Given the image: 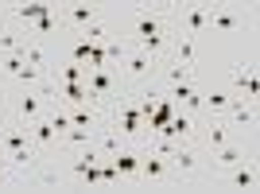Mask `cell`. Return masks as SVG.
Listing matches in <instances>:
<instances>
[{
  "instance_id": "cell-1",
  "label": "cell",
  "mask_w": 260,
  "mask_h": 194,
  "mask_svg": "<svg viewBox=\"0 0 260 194\" xmlns=\"http://www.w3.org/2000/svg\"><path fill=\"white\" fill-rule=\"evenodd\" d=\"M136 47H140L144 54H152V58L163 47V27H159L155 16H140V20H136Z\"/></svg>"
},
{
  "instance_id": "cell-2",
  "label": "cell",
  "mask_w": 260,
  "mask_h": 194,
  "mask_svg": "<svg viewBox=\"0 0 260 194\" xmlns=\"http://www.w3.org/2000/svg\"><path fill=\"white\" fill-rule=\"evenodd\" d=\"M159 136H171V140H190L194 136V117L190 113H175L171 120H167V128H159Z\"/></svg>"
},
{
  "instance_id": "cell-3",
  "label": "cell",
  "mask_w": 260,
  "mask_h": 194,
  "mask_svg": "<svg viewBox=\"0 0 260 194\" xmlns=\"http://www.w3.org/2000/svg\"><path fill=\"white\" fill-rule=\"evenodd\" d=\"M202 27H210V8H202V4L186 8L183 12V35H186V39H194Z\"/></svg>"
},
{
  "instance_id": "cell-4",
  "label": "cell",
  "mask_w": 260,
  "mask_h": 194,
  "mask_svg": "<svg viewBox=\"0 0 260 194\" xmlns=\"http://www.w3.org/2000/svg\"><path fill=\"white\" fill-rule=\"evenodd\" d=\"M117 128L128 132V136H136V132L144 128V113L140 105H117Z\"/></svg>"
},
{
  "instance_id": "cell-5",
  "label": "cell",
  "mask_w": 260,
  "mask_h": 194,
  "mask_svg": "<svg viewBox=\"0 0 260 194\" xmlns=\"http://www.w3.org/2000/svg\"><path fill=\"white\" fill-rule=\"evenodd\" d=\"M51 93H58V97H66V101H74V105H82V101H89V89H86V82H54V89Z\"/></svg>"
},
{
  "instance_id": "cell-6",
  "label": "cell",
  "mask_w": 260,
  "mask_h": 194,
  "mask_svg": "<svg viewBox=\"0 0 260 194\" xmlns=\"http://www.w3.org/2000/svg\"><path fill=\"white\" fill-rule=\"evenodd\" d=\"M86 89L93 97H109L113 93V74H109V70H89L86 74Z\"/></svg>"
},
{
  "instance_id": "cell-7",
  "label": "cell",
  "mask_w": 260,
  "mask_h": 194,
  "mask_svg": "<svg viewBox=\"0 0 260 194\" xmlns=\"http://www.w3.org/2000/svg\"><path fill=\"white\" fill-rule=\"evenodd\" d=\"M229 183L237 186V190H252V186H256V171H252L249 163L241 159V163H233V175H229Z\"/></svg>"
},
{
  "instance_id": "cell-8",
  "label": "cell",
  "mask_w": 260,
  "mask_h": 194,
  "mask_svg": "<svg viewBox=\"0 0 260 194\" xmlns=\"http://www.w3.org/2000/svg\"><path fill=\"white\" fill-rule=\"evenodd\" d=\"M109 163L117 167V175H136L140 171V155H136V151H117V155H109Z\"/></svg>"
},
{
  "instance_id": "cell-9",
  "label": "cell",
  "mask_w": 260,
  "mask_h": 194,
  "mask_svg": "<svg viewBox=\"0 0 260 194\" xmlns=\"http://www.w3.org/2000/svg\"><path fill=\"white\" fill-rule=\"evenodd\" d=\"M66 16H70L78 27H93V23H98V8H93V4H70Z\"/></svg>"
},
{
  "instance_id": "cell-10",
  "label": "cell",
  "mask_w": 260,
  "mask_h": 194,
  "mask_svg": "<svg viewBox=\"0 0 260 194\" xmlns=\"http://www.w3.org/2000/svg\"><path fill=\"white\" fill-rule=\"evenodd\" d=\"M245 159V148L241 144H221V148L214 151V163H221V167H233V163Z\"/></svg>"
},
{
  "instance_id": "cell-11",
  "label": "cell",
  "mask_w": 260,
  "mask_h": 194,
  "mask_svg": "<svg viewBox=\"0 0 260 194\" xmlns=\"http://www.w3.org/2000/svg\"><path fill=\"white\" fill-rule=\"evenodd\" d=\"M16 109H20L23 120H35V117H39V109H43V93H23Z\"/></svg>"
},
{
  "instance_id": "cell-12",
  "label": "cell",
  "mask_w": 260,
  "mask_h": 194,
  "mask_svg": "<svg viewBox=\"0 0 260 194\" xmlns=\"http://www.w3.org/2000/svg\"><path fill=\"white\" fill-rule=\"evenodd\" d=\"M233 82H237V89L249 97V101L260 93V82H256V74H252V70H237V74H233Z\"/></svg>"
},
{
  "instance_id": "cell-13",
  "label": "cell",
  "mask_w": 260,
  "mask_h": 194,
  "mask_svg": "<svg viewBox=\"0 0 260 194\" xmlns=\"http://www.w3.org/2000/svg\"><path fill=\"white\" fill-rule=\"evenodd\" d=\"M171 159H175V167H179V171H194V167H198L194 148H186V144H179V148L171 151Z\"/></svg>"
},
{
  "instance_id": "cell-14",
  "label": "cell",
  "mask_w": 260,
  "mask_h": 194,
  "mask_svg": "<svg viewBox=\"0 0 260 194\" xmlns=\"http://www.w3.org/2000/svg\"><path fill=\"white\" fill-rule=\"evenodd\" d=\"M16 16H20L23 23H39L43 16H51V4H20Z\"/></svg>"
},
{
  "instance_id": "cell-15",
  "label": "cell",
  "mask_w": 260,
  "mask_h": 194,
  "mask_svg": "<svg viewBox=\"0 0 260 194\" xmlns=\"http://www.w3.org/2000/svg\"><path fill=\"white\" fill-rule=\"evenodd\" d=\"M225 113H229V120H233V124H252V120H256V117H252V105H245V101H237V97L229 101Z\"/></svg>"
},
{
  "instance_id": "cell-16",
  "label": "cell",
  "mask_w": 260,
  "mask_h": 194,
  "mask_svg": "<svg viewBox=\"0 0 260 194\" xmlns=\"http://www.w3.org/2000/svg\"><path fill=\"white\" fill-rule=\"evenodd\" d=\"M152 66H155V58H152V54H144V51L128 54V74H132V78H144L148 70H152Z\"/></svg>"
},
{
  "instance_id": "cell-17",
  "label": "cell",
  "mask_w": 260,
  "mask_h": 194,
  "mask_svg": "<svg viewBox=\"0 0 260 194\" xmlns=\"http://www.w3.org/2000/svg\"><path fill=\"white\" fill-rule=\"evenodd\" d=\"M229 101H233V93H229V89H210V93H202V105H210L214 113H225Z\"/></svg>"
},
{
  "instance_id": "cell-18",
  "label": "cell",
  "mask_w": 260,
  "mask_h": 194,
  "mask_svg": "<svg viewBox=\"0 0 260 194\" xmlns=\"http://www.w3.org/2000/svg\"><path fill=\"white\" fill-rule=\"evenodd\" d=\"M148 117H152V128L159 132V128H167V120L175 117V101H163V105H155L152 113H148Z\"/></svg>"
},
{
  "instance_id": "cell-19",
  "label": "cell",
  "mask_w": 260,
  "mask_h": 194,
  "mask_svg": "<svg viewBox=\"0 0 260 194\" xmlns=\"http://www.w3.org/2000/svg\"><path fill=\"white\" fill-rule=\"evenodd\" d=\"M140 171L148 175V179H163V175H167V163H163V155H152V151H148V159H140Z\"/></svg>"
},
{
  "instance_id": "cell-20",
  "label": "cell",
  "mask_w": 260,
  "mask_h": 194,
  "mask_svg": "<svg viewBox=\"0 0 260 194\" xmlns=\"http://www.w3.org/2000/svg\"><path fill=\"white\" fill-rule=\"evenodd\" d=\"M206 140H210V148H221V144H229V124L225 120H214V124H210V132H206Z\"/></svg>"
},
{
  "instance_id": "cell-21",
  "label": "cell",
  "mask_w": 260,
  "mask_h": 194,
  "mask_svg": "<svg viewBox=\"0 0 260 194\" xmlns=\"http://www.w3.org/2000/svg\"><path fill=\"white\" fill-rule=\"evenodd\" d=\"M27 140H31V132H27V128H12V132H4V148H8V151L27 148Z\"/></svg>"
},
{
  "instance_id": "cell-22",
  "label": "cell",
  "mask_w": 260,
  "mask_h": 194,
  "mask_svg": "<svg viewBox=\"0 0 260 194\" xmlns=\"http://www.w3.org/2000/svg\"><path fill=\"white\" fill-rule=\"evenodd\" d=\"M54 136H58V128L51 124V117H47V120H39V124L31 128V140H35V144H51Z\"/></svg>"
},
{
  "instance_id": "cell-23",
  "label": "cell",
  "mask_w": 260,
  "mask_h": 194,
  "mask_svg": "<svg viewBox=\"0 0 260 194\" xmlns=\"http://www.w3.org/2000/svg\"><path fill=\"white\" fill-rule=\"evenodd\" d=\"M210 27H217V31H233V27H237V16H233V12H210Z\"/></svg>"
},
{
  "instance_id": "cell-24",
  "label": "cell",
  "mask_w": 260,
  "mask_h": 194,
  "mask_svg": "<svg viewBox=\"0 0 260 194\" xmlns=\"http://www.w3.org/2000/svg\"><path fill=\"white\" fill-rule=\"evenodd\" d=\"M86 74H89V70L82 62H66L62 66V82H86ZM54 82H58V78H54Z\"/></svg>"
},
{
  "instance_id": "cell-25",
  "label": "cell",
  "mask_w": 260,
  "mask_h": 194,
  "mask_svg": "<svg viewBox=\"0 0 260 194\" xmlns=\"http://www.w3.org/2000/svg\"><path fill=\"white\" fill-rule=\"evenodd\" d=\"M175 54H179L175 62L190 66V62H194V39H186V35H183V39H179V51H175Z\"/></svg>"
},
{
  "instance_id": "cell-26",
  "label": "cell",
  "mask_w": 260,
  "mask_h": 194,
  "mask_svg": "<svg viewBox=\"0 0 260 194\" xmlns=\"http://www.w3.org/2000/svg\"><path fill=\"white\" fill-rule=\"evenodd\" d=\"M93 113H89V109H74V113H70V124H74V128H89V124H93Z\"/></svg>"
},
{
  "instance_id": "cell-27",
  "label": "cell",
  "mask_w": 260,
  "mask_h": 194,
  "mask_svg": "<svg viewBox=\"0 0 260 194\" xmlns=\"http://www.w3.org/2000/svg\"><path fill=\"white\" fill-rule=\"evenodd\" d=\"M0 51H8V54H16V51H23V43L16 39L12 31H0Z\"/></svg>"
},
{
  "instance_id": "cell-28",
  "label": "cell",
  "mask_w": 260,
  "mask_h": 194,
  "mask_svg": "<svg viewBox=\"0 0 260 194\" xmlns=\"http://www.w3.org/2000/svg\"><path fill=\"white\" fill-rule=\"evenodd\" d=\"M117 151H120V140L113 132H105V136H101V155H117Z\"/></svg>"
},
{
  "instance_id": "cell-29",
  "label": "cell",
  "mask_w": 260,
  "mask_h": 194,
  "mask_svg": "<svg viewBox=\"0 0 260 194\" xmlns=\"http://www.w3.org/2000/svg\"><path fill=\"white\" fill-rule=\"evenodd\" d=\"M190 93H194V82H179V86H171V101H186Z\"/></svg>"
},
{
  "instance_id": "cell-30",
  "label": "cell",
  "mask_w": 260,
  "mask_h": 194,
  "mask_svg": "<svg viewBox=\"0 0 260 194\" xmlns=\"http://www.w3.org/2000/svg\"><path fill=\"white\" fill-rule=\"evenodd\" d=\"M8 159L16 163V167H27L31 163V148H20V151H8Z\"/></svg>"
},
{
  "instance_id": "cell-31",
  "label": "cell",
  "mask_w": 260,
  "mask_h": 194,
  "mask_svg": "<svg viewBox=\"0 0 260 194\" xmlns=\"http://www.w3.org/2000/svg\"><path fill=\"white\" fill-rule=\"evenodd\" d=\"M35 27H39V31H43V35H51V31H54V20H51V16H43V20L35 23Z\"/></svg>"
},
{
  "instance_id": "cell-32",
  "label": "cell",
  "mask_w": 260,
  "mask_h": 194,
  "mask_svg": "<svg viewBox=\"0 0 260 194\" xmlns=\"http://www.w3.org/2000/svg\"><path fill=\"white\" fill-rule=\"evenodd\" d=\"M70 140H74V144H86L89 132H86V128H74V132H70Z\"/></svg>"
}]
</instances>
